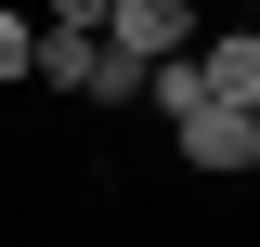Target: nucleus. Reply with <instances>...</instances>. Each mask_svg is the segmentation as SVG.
Instances as JSON below:
<instances>
[{"mask_svg":"<svg viewBox=\"0 0 260 247\" xmlns=\"http://www.w3.org/2000/svg\"><path fill=\"white\" fill-rule=\"evenodd\" d=\"M104 52H117V65H156V52H182V39H195V0H104Z\"/></svg>","mask_w":260,"mask_h":247,"instance_id":"obj_1","label":"nucleus"},{"mask_svg":"<svg viewBox=\"0 0 260 247\" xmlns=\"http://www.w3.org/2000/svg\"><path fill=\"white\" fill-rule=\"evenodd\" d=\"M195 91L221 104V117H260V39H247V26L208 39V52H195Z\"/></svg>","mask_w":260,"mask_h":247,"instance_id":"obj_2","label":"nucleus"},{"mask_svg":"<svg viewBox=\"0 0 260 247\" xmlns=\"http://www.w3.org/2000/svg\"><path fill=\"white\" fill-rule=\"evenodd\" d=\"M182 156H195V169H260V117H221V104H195V117H182Z\"/></svg>","mask_w":260,"mask_h":247,"instance_id":"obj_3","label":"nucleus"},{"mask_svg":"<svg viewBox=\"0 0 260 247\" xmlns=\"http://www.w3.org/2000/svg\"><path fill=\"white\" fill-rule=\"evenodd\" d=\"M143 104H156V117H195V104H208V91H195V52H156V65H143Z\"/></svg>","mask_w":260,"mask_h":247,"instance_id":"obj_4","label":"nucleus"},{"mask_svg":"<svg viewBox=\"0 0 260 247\" xmlns=\"http://www.w3.org/2000/svg\"><path fill=\"white\" fill-rule=\"evenodd\" d=\"M26 39H39L26 13H0V78H26Z\"/></svg>","mask_w":260,"mask_h":247,"instance_id":"obj_5","label":"nucleus"},{"mask_svg":"<svg viewBox=\"0 0 260 247\" xmlns=\"http://www.w3.org/2000/svg\"><path fill=\"white\" fill-rule=\"evenodd\" d=\"M52 26H104V0H52Z\"/></svg>","mask_w":260,"mask_h":247,"instance_id":"obj_6","label":"nucleus"}]
</instances>
